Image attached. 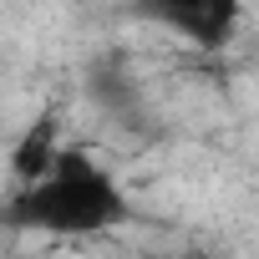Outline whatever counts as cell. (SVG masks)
<instances>
[{"label": "cell", "instance_id": "obj_2", "mask_svg": "<svg viewBox=\"0 0 259 259\" xmlns=\"http://www.w3.org/2000/svg\"><path fill=\"white\" fill-rule=\"evenodd\" d=\"M127 16L178 36L193 51H224L239 36L244 0H127Z\"/></svg>", "mask_w": 259, "mask_h": 259}, {"label": "cell", "instance_id": "obj_1", "mask_svg": "<svg viewBox=\"0 0 259 259\" xmlns=\"http://www.w3.org/2000/svg\"><path fill=\"white\" fill-rule=\"evenodd\" d=\"M6 219L16 229L56 234V239H87L127 224V193L87 148H61L56 163L36 183H16L6 198Z\"/></svg>", "mask_w": 259, "mask_h": 259}, {"label": "cell", "instance_id": "obj_3", "mask_svg": "<svg viewBox=\"0 0 259 259\" xmlns=\"http://www.w3.org/2000/svg\"><path fill=\"white\" fill-rule=\"evenodd\" d=\"M61 148H66V143H61L56 117H51V112L36 117V122L26 127V138H16V148H11V178H16V183H36V178L56 163Z\"/></svg>", "mask_w": 259, "mask_h": 259}]
</instances>
